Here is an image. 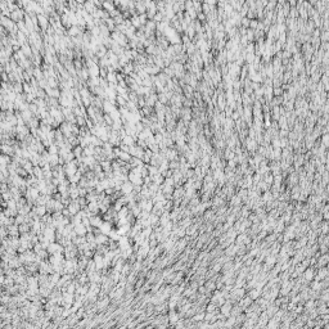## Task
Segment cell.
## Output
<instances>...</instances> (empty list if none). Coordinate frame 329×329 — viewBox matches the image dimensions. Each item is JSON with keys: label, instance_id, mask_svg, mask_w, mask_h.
Returning a JSON list of instances; mask_svg holds the SVG:
<instances>
[{"label": "cell", "instance_id": "cell-25", "mask_svg": "<svg viewBox=\"0 0 329 329\" xmlns=\"http://www.w3.org/2000/svg\"><path fill=\"white\" fill-rule=\"evenodd\" d=\"M106 80L108 81V84H117V77H116V72H107Z\"/></svg>", "mask_w": 329, "mask_h": 329}, {"label": "cell", "instance_id": "cell-27", "mask_svg": "<svg viewBox=\"0 0 329 329\" xmlns=\"http://www.w3.org/2000/svg\"><path fill=\"white\" fill-rule=\"evenodd\" d=\"M214 9H215V5H210V4H207V3H203V4H202V13H204L206 16Z\"/></svg>", "mask_w": 329, "mask_h": 329}, {"label": "cell", "instance_id": "cell-57", "mask_svg": "<svg viewBox=\"0 0 329 329\" xmlns=\"http://www.w3.org/2000/svg\"><path fill=\"white\" fill-rule=\"evenodd\" d=\"M190 8H193V1L192 0H187V1L184 3V9L188 10V9H190Z\"/></svg>", "mask_w": 329, "mask_h": 329}, {"label": "cell", "instance_id": "cell-19", "mask_svg": "<svg viewBox=\"0 0 329 329\" xmlns=\"http://www.w3.org/2000/svg\"><path fill=\"white\" fill-rule=\"evenodd\" d=\"M204 314L206 312L204 311H197L194 315H193L192 317H190V320H192L193 323H198V322H202V320L204 319Z\"/></svg>", "mask_w": 329, "mask_h": 329}, {"label": "cell", "instance_id": "cell-13", "mask_svg": "<svg viewBox=\"0 0 329 329\" xmlns=\"http://www.w3.org/2000/svg\"><path fill=\"white\" fill-rule=\"evenodd\" d=\"M95 9H96V5L94 4L92 0H85V3H84V10H86L89 14H92V13H93Z\"/></svg>", "mask_w": 329, "mask_h": 329}, {"label": "cell", "instance_id": "cell-61", "mask_svg": "<svg viewBox=\"0 0 329 329\" xmlns=\"http://www.w3.org/2000/svg\"><path fill=\"white\" fill-rule=\"evenodd\" d=\"M203 3H207V4H210V5H216L217 0H203Z\"/></svg>", "mask_w": 329, "mask_h": 329}, {"label": "cell", "instance_id": "cell-11", "mask_svg": "<svg viewBox=\"0 0 329 329\" xmlns=\"http://www.w3.org/2000/svg\"><path fill=\"white\" fill-rule=\"evenodd\" d=\"M132 189H134V185H132V183L129 180L123 181L122 185H121V193H122V194H129V193L132 192Z\"/></svg>", "mask_w": 329, "mask_h": 329}, {"label": "cell", "instance_id": "cell-49", "mask_svg": "<svg viewBox=\"0 0 329 329\" xmlns=\"http://www.w3.org/2000/svg\"><path fill=\"white\" fill-rule=\"evenodd\" d=\"M250 18L247 17H242V19H240V26L242 27H246V28H248V26H250Z\"/></svg>", "mask_w": 329, "mask_h": 329}, {"label": "cell", "instance_id": "cell-40", "mask_svg": "<svg viewBox=\"0 0 329 329\" xmlns=\"http://www.w3.org/2000/svg\"><path fill=\"white\" fill-rule=\"evenodd\" d=\"M103 121H104V123L108 125V126H111V125H112V122H113V120H112V117H111L109 113H103Z\"/></svg>", "mask_w": 329, "mask_h": 329}, {"label": "cell", "instance_id": "cell-56", "mask_svg": "<svg viewBox=\"0 0 329 329\" xmlns=\"http://www.w3.org/2000/svg\"><path fill=\"white\" fill-rule=\"evenodd\" d=\"M107 68H104V67H100V70H99V77H102V79H106V76H107Z\"/></svg>", "mask_w": 329, "mask_h": 329}, {"label": "cell", "instance_id": "cell-37", "mask_svg": "<svg viewBox=\"0 0 329 329\" xmlns=\"http://www.w3.org/2000/svg\"><path fill=\"white\" fill-rule=\"evenodd\" d=\"M320 136H322V139H319L320 144L324 145L325 148H328V145H329V136H328V134H322Z\"/></svg>", "mask_w": 329, "mask_h": 329}, {"label": "cell", "instance_id": "cell-3", "mask_svg": "<svg viewBox=\"0 0 329 329\" xmlns=\"http://www.w3.org/2000/svg\"><path fill=\"white\" fill-rule=\"evenodd\" d=\"M37 17V26L40 28V31H46L50 23H49V18L45 14H36Z\"/></svg>", "mask_w": 329, "mask_h": 329}, {"label": "cell", "instance_id": "cell-31", "mask_svg": "<svg viewBox=\"0 0 329 329\" xmlns=\"http://www.w3.org/2000/svg\"><path fill=\"white\" fill-rule=\"evenodd\" d=\"M214 212H215L214 210H211V208H207L206 211H204L203 214H202V215H203V220H204V221H208V220H211V219H212V215H214Z\"/></svg>", "mask_w": 329, "mask_h": 329}, {"label": "cell", "instance_id": "cell-55", "mask_svg": "<svg viewBox=\"0 0 329 329\" xmlns=\"http://www.w3.org/2000/svg\"><path fill=\"white\" fill-rule=\"evenodd\" d=\"M86 194H88V189H86V188L79 187V197H85Z\"/></svg>", "mask_w": 329, "mask_h": 329}, {"label": "cell", "instance_id": "cell-23", "mask_svg": "<svg viewBox=\"0 0 329 329\" xmlns=\"http://www.w3.org/2000/svg\"><path fill=\"white\" fill-rule=\"evenodd\" d=\"M248 296L251 297V300L255 301L256 298H258L261 296V291H258L256 288H251V289H248Z\"/></svg>", "mask_w": 329, "mask_h": 329}, {"label": "cell", "instance_id": "cell-29", "mask_svg": "<svg viewBox=\"0 0 329 329\" xmlns=\"http://www.w3.org/2000/svg\"><path fill=\"white\" fill-rule=\"evenodd\" d=\"M104 23H106V26L108 27V30H109L111 32L116 30V24H115V22H113V18H111V17L107 18L106 21H104Z\"/></svg>", "mask_w": 329, "mask_h": 329}, {"label": "cell", "instance_id": "cell-17", "mask_svg": "<svg viewBox=\"0 0 329 329\" xmlns=\"http://www.w3.org/2000/svg\"><path fill=\"white\" fill-rule=\"evenodd\" d=\"M32 77L37 81H40L41 79H44V73H43V70L41 67H34V72H32Z\"/></svg>", "mask_w": 329, "mask_h": 329}, {"label": "cell", "instance_id": "cell-14", "mask_svg": "<svg viewBox=\"0 0 329 329\" xmlns=\"http://www.w3.org/2000/svg\"><path fill=\"white\" fill-rule=\"evenodd\" d=\"M21 50L23 52V54L26 55V58H28V59L32 58V49H31V45H30L28 43L23 44V45L21 46Z\"/></svg>", "mask_w": 329, "mask_h": 329}, {"label": "cell", "instance_id": "cell-51", "mask_svg": "<svg viewBox=\"0 0 329 329\" xmlns=\"http://www.w3.org/2000/svg\"><path fill=\"white\" fill-rule=\"evenodd\" d=\"M174 271H175V270H174V267H172V266H168V269H166V270H163V271H162V275H161V276H162V278H166V276L170 275L171 273H174Z\"/></svg>", "mask_w": 329, "mask_h": 329}, {"label": "cell", "instance_id": "cell-53", "mask_svg": "<svg viewBox=\"0 0 329 329\" xmlns=\"http://www.w3.org/2000/svg\"><path fill=\"white\" fill-rule=\"evenodd\" d=\"M163 183L166 185H171V187H175V181H174L172 176H170V178H165V181Z\"/></svg>", "mask_w": 329, "mask_h": 329}, {"label": "cell", "instance_id": "cell-28", "mask_svg": "<svg viewBox=\"0 0 329 329\" xmlns=\"http://www.w3.org/2000/svg\"><path fill=\"white\" fill-rule=\"evenodd\" d=\"M148 189H149V192L152 193V197H153V195L156 194V193H157V192H158V190H159V185H158V184H156V183H153V181H152V183L148 185Z\"/></svg>", "mask_w": 329, "mask_h": 329}, {"label": "cell", "instance_id": "cell-33", "mask_svg": "<svg viewBox=\"0 0 329 329\" xmlns=\"http://www.w3.org/2000/svg\"><path fill=\"white\" fill-rule=\"evenodd\" d=\"M72 153L75 154V158H80L82 156V148L80 145H76L72 148Z\"/></svg>", "mask_w": 329, "mask_h": 329}, {"label": "cell", "instance_id": "cell-6", "mask_svg": "<svg viewBox=\"0 0 329 329\" xmlns=\"http://www.w3.org/2000/svg\"><path fill=\"white\" fill-rule=\"evenodd\" d=\"M90 220V225L94 226V228H99L100 224L103 222V217H102L100 214H96V215H93V216L89 217Z\"/></svg>", "mask_w": 329, "mask_h": 329}, {"label": "cell", "instance_id": "cell-34", "mask_svg": "<svg viewBox=\"0 0 329 329\" xmlns=\"http://www.w3.org/2000/svg\"><path fill=\"white\" fill-rule=\"evenodd\" d=\"M179 167H180V162H179V159L168 161V168H170V170H178Z\"/></svg>", "mask_w": 329, "mask_h": 329}, {"label": "cell", "instance_id": "cell-35", "mask_svg": "<svg viewBox=\"0 0 329 329\" xmlns=\"http://www.w3.org/2000/svg\"><path fill=\"white\" fill-rule=\"evenodd\" d=\"M58 149H59L58 145L55 144V143H53V144H50L48 148H46V151H48L49 154H58Z\"/></svg>", "mask_w": 329, "mask_h": 329}, {"label": "cell", "instance_id": "cell-45", "mask_svg": "<svg viewBox=\"0 0 329 329\" xmlns=\"http://www.w3.org/2000/svg\"><path fill=\"white\" fill-rule=\"evenodd\" d=\"M257 26H258V19L257 18H253L250 21V26H248V28L251 30H257Z\"/></svg>", "mask_w": 329, "mask_h": 329}, {"label": "cell", "instance_id": "cell-59", "mask_svg": "<svg viewBox=\"0 0 329 329\" xmlns=\"http://www.w3.org/2000/svg\"><path fill=\"white\" fill-rule=\"evenodd\" d=\"M116 190H115V188L113 187H109V188H107L106 190H104V193H106V195H112L113 193H115Z\"/></svg>", "mask_w": 329, "mask_h": 329}, {"label": "cell", "instance_id": "cell-41", "mask_svg": "<svg viewBox=\"0 0 329 329\" xmlns=\"http://www.w3.org/2000/svg\"><path fill=\"white\" fill-rule=\"evenodd\" d=\"M76 201H77V203L80 204V207H81V208H85V207L88 206V203H89V202L86 201V198H85V197H79Z\"/></svg>", "mask_w": 329, "mask_h": 329}, {"label": "cell", "instance_id": "cell-52", "mask_svg": "<svg viewBox=\"0 0 329 329\" xmlns=\"http://www.w3.org/2000/svg\"><path fill=\"white\" fill-rule=\"evenodd\" d=\"M221 266H222V265H221L220 262H215L214 266H212V271H214V273H220L221 271Z\"/></svg>", "mask_w": 329, "mask_h": 329}, {"label": "cell", "instance_id": "cell-48", "mask_svg": "<svg viewBox=\"0 0 329 329\" xmlns=\"http://www.w3.org/2000/svg\"><path fill=\"white\" fill-rule=\"evenodd\" d=\"M154 140H156L157 144L163 142V135H162V132H154Z\"/></svg>", "mask_w": 329, "mask_h": 329}, {"label": "cell", "instance_id": "cell-12", "mask_svg": "<svg viewBox=\"0 0 329 329\" xmlns=\"http://www.w3.org/2000/svg\"><path fill=\"white\" fill-rule=\"evenodd\" d=\"M109 240V237L107 234H103V233H99L95 235V242L96 244H107Z\"/></svg>", "mask_w": 329, "mask_h": 329}, {"label": "cell", "instance_id": "cell-4", "mask_svg": "<svg viewBox=\"0 0 329 329\" xmlns=\"http://www.w3.org/2000/svg\"><path fill=\"white\" fill-rule=\"evenodd\" d=\"M315 267L314 266H307L305 270H303V273L301 274V276H302L303 279H305L306 282H311L312 279H314V275H315Z\"/></svg>", "mask_w": 329, "mask_h": 329}, {"label": "cell", "instance_id": "cell-1", "mask_svg": "<svg viewBox=\"0 0 329 329\" xmlns=\"http://www.w3.org/2000/svg\"><path fill=\"white\" fill-rule=\"evenodd\" d=\"M24 16H26V12H24L23 8H17V9H14L13 12H10L9 18L12 19L14 23H17L19 21H23Z\"/></svg>", "mask_w": 329, "mask_h": 329}, {"label": "cell", "instance_id": "cell-16", "mask_svg": "<svg viewBox=\"0 0 329 329\" xmlns=\"http://www.w3.org/2000/svg\"><path fill=\"white\" fill-rule=\"evenodd\" d=\"M73 230L77 235H86L88 230H86V226H84L82 224H79V225H75L73 226Z\"/></svg>", "mask_w": 329, "mask_h": 329}, {"label": "cell", "instance_id": "cell-15", "mask_svg": "<svg viewBox=\"0 0 329 329\" xmlns=\"http://www.w3.org/2000/svg\"><path fill=\"white\" fill-rule=\"evenodd\" d=\"M99 165H100L102 170L104 171V172H109V171H112V162L108 161V159H103V161L99 162Z\"/></svg>", "mask_w": 329, "mask_h": 329}, {"label": "cell", "instance_id": "cell-60", "mask_svg": "<svg viewBox=\"0 0 329 329\" xmlns=\"http://www.w3.org/2000/svg\"><path fill=\"white\" fill-rule=\"evenodd\" d=\"M62 215H63L64 217H71V214H70V211H68L67 207H64V208L62 210Z\"/></svg>", "mask_w": 329, "mask_h": 329}, {"label": "cell", "instance_id": "cell-38", "mask_svg": "<svg viewBox=\"0 0 329 329\" xmlns=\"http://www.w3.org/2000/svg\"><path fill=\"white\" fill-rule=\"evenodd\" d=\"M246 36H247V39H248V41H250V43H253V41H255V30L247 28Z\"/></svg>", "mask_w": 329, "mask_h": 329}, {"label": "cell", "instance_id": "cell-7", "mask_svg": "<svg viewBox=\"0 0 329 329\" xmlns=\"http://www.w3.org/2000/svg\"><path fill=\"white\" fill-rule=\"evenodd\" d=\"M115 228V225H113L111 221H104L103 220V222L100 224V226H99V229H100V233H103V234H107L108 235V233L112 229Z\"/></svg>", "mask_w": 329, "mask_h": 329}, {"label": "cell", "instance_id": "cell-20", "mask_svg": "<svg viewBox=\"0 0 329 329\" xmlns=\"http://www.w3.org/2000/svg\"><path fill=\"white\" fill-rule=\"evenodd\" d=\"M309 286H310V289L311 291H316V292H320L322 291V284H320V282H317V280H314L312 279L311 282H309Z\"/></svg>", "mask_w": 329, "mask_h": 329}, {"label": "cell", "instance_id": "cell-54", "mask_svg": "<svg viewBox=\"0 0 329 329\" xmlns=\"http://www.w3.org/2000/svg\"><path fill=\"white\" fill-rule=\"evenodd\" d=\"M197 292L199 293V294H206V292H207V288H206V286H204V284H202V286H198V288H197Z\"/></svg>", "mask_w": 329, "mask_h": 329}, {"label": "cell", "instance_id": "cell-2", "mask_svg": "<svg viewBox=\"0 0 329 329\" xmlns=\"http://www.w3.org/2000/svg\"><path fill=\"white\" fill-rule=\"evenodd\" d=\"M63 250L64 247L60 246L58 242H50L49 246L46 247V251H48L49 255H54V253H63Z\"/></svg>", "mask_w": 329, "mask_h": 329}, {"label": "cell", "instance_id": "cell-46", "mask_svg": "<svg viewBox=\"0 0 329 329\" xmlns=\"http://www.w3.org/2000/svg\"><path fill=\"white\" fill-rule=\"evenodd\" d=\"M138 19H139L140 24H142V26H144V24L147 23V21H148V17H147L145 13H143V14H138Z\"/></svg>", "mask_w": 329, "mask_h": 329}, {"label": "cell", "instance_id": "cell-58", "mask_svg": "<svg viewBox=\"0 0 329 329\" xmlns=\"http://www.w3.org/2000/svg\"><path fill=\"white\" fill-rule=\"evenodd\" d=\"M197 21H202V22H206V14L204 13H197Z\"/></svg>", "mask_w": 329, "mask_h": 329}, {"label": "cell", "instance_id": "cell-24", "mask_svg": "<svg viewBox=\"0 0 329 329\" xmlns=\"http://www.w3.org/2000/svg\"><path fill=\"white\" fill-rule=\"evenodd\" d=\"M117 158H118V159H121V161H123V162H129V161H130V158H131V154H130L129 152H123V151H121L120 153H118Z\"/></svg>", "mask_w": 329, "mask_h": 329}, {"label": "cell", "instance_id": "cell-32", "mask_svg": "<svg viewBox=\"0 0 329 329\" xmlns=\"http://www.w3.org/2000/svg\"><path fill=\"white\" fill-rule=\"evenodd\" d=\"M126 103H128V100L125 98H122L120 95L116 96V106L117 107H126Z\"/></svg>", "mask_w": 329, "mask_h": 329}, {"label": "cell", "instance_id": "cell-39", "mask_svg": "<svg viewBox=\"0 0 329 329\" xmlns=\"http://www.w3.org/2000/svg\"><path fill=\"white\" fill-rule=\"evenodd\" d=\"M157 96H158V102H159V103L165 104V106H168V104H170V103H168V99L166 98V95L163 93H158V94H157Z\"/></svg>", "mask_w": 329, "mask_h": 329}, {"label": "cell", "instance_id": "cell-21", "mask_svg": "<svg viewBox=\"0 0 329 329\" xmlns=\"http://www.w3.org/2000/svg\"><path fill=\"white\" fill-rule=\"evenodd\" d=\"M81 176H82V174L77 170L76 174H73V175H71V176H67V180L70 181V183H76L77 184L80 181V179H81Z\"/></svg>", "mask_w": 329, "mask_h": 329}, {"label": "cell", "instance_id": "cell-43", "mask_svg": "<svg viewBox=\"0 0 329 329\" xmlns=\"http://www.w3.org/2000/svg\"><path fill=\"white\" fill-rule=\"evenodd\" d=\"M24 222V215H21V214H17V216L14 217V224L16 225H21V224Z\"/></svg>", "mask_w": 329, "mask_h": 329}, {"label": "cell", "instance_id": "cell-47", "mask_svg": "<svg viewBox=\"0 0 329 329\" xmlns=\"http://www.w3.org/2000/svg\"><path fill=\"white\" fill-rule=\"evenodd\" d=\"M319 39H320V41H322V43H324V41H328V39H329V32H328V31H322V32H320Z\"/></svg>", "mask_w": 329, "mask_h": 329}, {"label": "cell", "instance_id": "cell-36", "mask_svg": "<svg viewBox=\"0 0 329 329\" xmlns=\"http://www.w3.org/2000/svg\"><path fill=\"white\" fill-rule=\"evenodd\" d=\"M204 309H206V312H211V311H216V310H219V307H217L216 305H215L214 302H210L208 301V303H207L206 306H204Z\"/></svg>", "mask_w": 329, "mask_h": 329}, {"label": "cell", "instance_id": "cell-8", "mask_svg": "<svg viewBox=\"0 0 329 329\" xmlns=\"http://www.w3.org/2000/svg\"><path fill=\"white\" fill-rule=\"evenodd\" d=\"M158 102V96H157V93H151L149 95L145 96V106L149 107H154V104Z\"/></svg>", "mask_w": 329, "mask_h": 329}, {"label": "cell", "instance_id": "cell-9", "mask_svg": "<svg viewBox=\"0 0 329 329\" xmlns=\"http://www.w3.org/2000/svg\"><path fill=\"white\" fill-rule=\"evenodd\" d=\"M86 68H88V72H89L90 77H98L99 76V70H100V67L98 66V63H92V64Z\"/></svg>", "mask_w": 329, "mask_h": 329}, {"label": "cell", "instance_id": "cell-50", "mask_svg": "<svg viewBox=\"0 0 329 329\" xmlns=\"http://www.w3.org/2000/svg\"><path fill=\"white\" fill-rule=\"evenodd\" d=\"M123 18L122 17V14H118V16H116V17H113V22H115V24L117 26V24H121L123 22Z\"/></svg>", "mask_w": 329, "mask_h": 329}, {"label": "cell", "instance_id": "cell-18", "mask_svg": "<svg viewBox=\"0 0 329 329\" xmlns=\"http://www.w3.org/2000/svg\"><path fill=\"white\" fill-rule=\"evenodd\" d=\"M135 142H136V140H135L134 138H132L131 135H129V134H128V135H125V136H123L122 139H121V143H122V144H126V145H129V147L134 145V144H135Z\"/></svg>", "mask_w": 329, "mask_h": 329}, {"label": "cell", "instance_id": "cell-22", "mask_svg": "<svg viewBox=\"0 0 329 329\" xmlns=\"http://www.w3.org/2000/svg\"><path fill=\"white\" fill-rule=\"evenodd\" d=\"M129 165L131 166V168H134V167H138V166H140V165H144L143 163V161L140 158H138V157H134V156H131V158H130V161H129Z\"/></svg>", "mask_w": 329, "mask_h": 329}, {"label": "cell", "instance_id": "cell-44", "mask_svg": "<svg viewBox=\"0 0 329 329\" xmlns=\"http://www.w3.org/2000/svg\"><path fill=\"white\" fill-rule=\"evenodd\" d=\"M262 180V175L261 174H258V172H255L252 175V181H253V185H256L258 181H261Z\"/></svg>", "mask_w": 329, "mask_h": 329}, {"label": "cell", "instance_id": "cell-30", "mask_svg": "<svg viewBox=\"0 0 329 329\" xmlns=\"http://www.w3.org/2000/svg\"><path fill=\"white\" fill-rule=\"evenodd\" d=\"M130 21H131V24L132 26L135 27V28H140L142 27V24H140V22H139V19H138V14H135V16H131L130 17Z\"/></svg>", "mask_w": 329, "mask_h": 329}, {"label": "cell", "instance_id": "cell-26", "mask_svg": "<svg viewBox=\"0 0 329 329\" xmlns=\"http://www.w3.org/2000/svg\"><path fill=\"white\" fill-rule=\"evenodd\" d=\"M152 181H153V183H156V184H158V185H161V184L165 181V176L162 175V174H157V175H153V176H152Z\"/></svg>", "mask_w": 329, "mask_h": 329}, {"label": "cell", "instance_id": "cell-42", "mask_svg": "<svg viewBox=\"0 0 329 329\" xmlns=\"http://www.w3.org/2000/svg\"><path fill=\"white\" fill-rule=\"evenodd\" d=\"M163 18H165L163 13H162V12H157L156 14H154V17H153V21L156 22V23H158V22H162V21H163Z\"/></svg>", "mask_w": 329, "mask_h": 329}, {"label": "cell", "instance_id": "cell-5", "mask_svg": "<svg viewBox=\"0 0 329 329\" xmlns=\"http://www.w3.org/2000/svg\"><path fill=\"white\" fill-rule=\"evenodd\" d=\"M43 234L46 239H49L50 242H55V235H57V231L53 226H46L43 230Z\"/></svg>", "mask_w": 329, "mask_h": 329}, {"label": "cell", "instance_id": "cell-10", "mask_svg": "<svg viewBox=\"0 0 329 329\" xmlns=\"http://www.w3.org/2000/svg\"><path fill=\"white\" fill-rule=\"evenodd\" d=\"M67 208H68V211H70L71 216H72V215H76L77 212H79L80 210H81V207H80V204L77 203V201H76V199H75V201L71 199L70 204L67 206Z\"/></svg>", "mask_w": 329, "mask_h": 329}]
</instances>
